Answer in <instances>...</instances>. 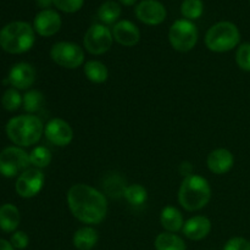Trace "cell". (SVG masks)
<instances>
[{
  "label": "cell",
  "instance_id": "obj_1",
  "mask_svg": "<svg viewBox=\"0 0 250 250\" xmlns=\"http://www.w3.org/2000/svg\"><path fill=\"white\" fill-rule=\"evenodd\" d=\"M67 205L73 217L85 225H99L107 214L106 197L84 183L73 185L67 192Z\"/></svg>",
  "mask_w": 250,
  "mask_h": 250
},
{
  "label": "cell",
  "instance_id": "obj_2",
  "mask_svg": "<svg viewBox=\"0 0 250 250\" xmlns=\"http://www.w3.org/2000/svg\"><path fill=\"white\" fill-rule=\"evenodd\" d=\"M6 136L16 146H31L41 141L44 125L38 116L26 114L15 116L5 126Z\"/></svg>",
  "mask_w": 250,
  "mask_h": 250
},
{
  "label": "cell",
  "instance_id": "obj_3",
  "mask_svg": "<svg viewBox=\"0 0 250 250\" xmlns=\"http://www.w3.org/2000/svg\"><path fill=\"white\" fill-rule=\"evenodd\" d=\"M36 43L33 26L24 21H14L0 29V48L9 54H23L31 50Z\"/></svg>",
  "mask_w": 250,
  "mask_h": 250
},
{
  "label": "cell",
  "instance_id": "obj_4",
  "mask_svg": "<svg viewBox=\"0 0 250 250\" xmlns=\"http://www.w3.org/2000/svg\"><path fill=\"white\" fill-rule=\"evenodd\" d=\"M211 187L207 178L199 175H190L183 178L178 190V202L187 211H198L209 204Z\"/></svg>",
  "mask_w": 250,
  "mask_h": 250
},
{
  "label": "cell",
  "instance_id": "obj_5",
  "mask_svg": "<svg viewBox=\"0 0 250 250\" xmlns=\"http://www.w3.org/2000/svg\"><path fill=\"white\" fill-rule=\"evenodd\" d=\"M241 42L238 27L229 21H221L208 29L205 34V45L214 53H227L236 48Z\"/></svg>",
  "mask_w": 250,
  "mask_h": 250
},
{
  "label": "cell",
  "instance_id": "obj_6",
  "mask_svg": "<svg viewBox=\"0 0 250 250\" xmlns=\"http://www.w3.org/2000/svg\"><path fill=\"white\" fill-rule=\"evenodd\" d=\"M199 32L192 21L186 19L177 20L168 31V41L172 48L180 53H188L197 45Z\"/></svg>",
  "mask_w": 250,
  "mask_h": 250
},
{
  "label": "cell",
  "instance_id": "obj_7",
  "mask_svg": "<svg viewBox=\"0 0 250 250\" xmlns=\"http://www.w3.org/2000/svg\"><path fill=\"white\" fill-rule=\"evenodd\" d=\"M31 165L29 154L21 146H7L0 151V175L6 178L19 177Z\"/></svg>",
  "mask_w": 250,
  "mask_h": 250
},
{
  "label": "cell",
  "instance_id": "obj_8",
  "mask_svg": "<svg viewBox=\"0 0 250 250\" xmlns=\"http://www.w3.org/2000/svg\"><path fill=\"white\" fill-rule=\"evenodd\" d=\"M50 58L63 68H75L84 65V50L72 42H58L50 49Z\"/></svg>",
  "mask_w": 250,
  "mask_h": 250
},
{
  "label": "cell",
  "instance_id": "obj_9",
  "mask_svg": "<svg viewBox=\"0 0 250 250\" xmlns=\"http://www.w3.org/2000/svg\"><path fill=\"white\" fill-rule=\"evenodd\" d=\"M112 43V32L102 23L92 24L83 38V48L92 55H103L110 50Z\"/></svg>",
  "mask_w": 250,
  "mask_h": 250
},
{
  "label": "cell",
  "instance_id": "obj_10",
  "mask_svg": "<svg viewBox=\"0 0 250 250\" xmlns=\"http://www.w3.org/2000/svg\"><path fill=\"white\" fill-rule=\"evenodd\" d=\"M45 176L41 168H28L17 177L15 183V190L17 194L24 199L36 197L43 189Z\"/></svg>",
  "mask_w": 250,
  "mask_h": 250
},
{
  "label": "cell",
  "instance_id": "obj_11",
  "mask_svg": "<svg viewBox=\"0 0 250 250\" xmlns=\"http://www.w3.org/2000/svg\"><path fill=\"white\" fill-rule=\"evenodd\" d=\"M44 136L53 146H67L73 139V129L62 119H53L44 126Z\"/></svg>",
  "mask_w": 250,
  "mask_h": 250
},
{
  "label": "cell",
  "instance_id": "obj_12",
  "mask_svg": "<svg viewBox=\"0 0 250 250\" xmlns=\"http://www.w3.org/2000/svg\"><path fill=\"white\" fill-rule=\"evenodd\" d=\"M136 16L143 23L148 26H158L166 19L165 6L158 0H142L136 6Z\"/></svg>",
  "mask_w": 250,
  "mask_h": 250
},
{
  "label": "cell",
  "instance_id": "obj_13",
  "mask_svg": "<svg viewBox=\"0 0 250 250\" xmlns=\"http://www.w3.org/2000/svg\"><path fill=\"white\" fill-rule=\"evenodd\" d=\"M37 72L36 68L28 62H19L15 63L9 71L7 81L12 88H16L19 90L28 89L29 87L36 82Z\"/></svg>",
  "mask_w": 250,
  "mask_h": 250
},
{
  "label": "cell",
  "instance_id": "obj_14",
  "mask_svg": "<svg viewBox=\"0 0 250 250\" xmlns=\"http://www.w3.org/2000/svg\"><path fill=\"white\" fill-rule=\"evenodd\" d=\"M61 17L55 10H42L36 15L33 28L36 33L42 37H51L58 33L61 28Z\"/></svg>",
  "mask_w": 250,
  "mask_h": 250
},
{
  "label": "cell",
  "instance_id": "obj_15",
  "mask_svg": "<svg viewBox=\"0 0 250 250\" xmlns=\"http://www.w3.org/2000/svg\"><path fill=\"white\" fill-rule=\"evenodd\" d=\"M111 32L114 41L124 46H134L141 41V32L138 27L128 20L117 21Z\"/></svg>",
  "mask_w": 250,
  "mask_h": 250
},
{
  "label": "cell",
  "instance_id": "obj_16",
  "mask_svg": "<svg viewBox=\"0 0 250 250\" xmlns=\"http://www.w3.org/2000/svg\"><path fill=\"white\" fill-rule=\"evenodd\" d=\"M207 164L209 170L215 175H225L229 172L234 165L233 154L225 148H219L212 150L208 155Z\"/></svg>",
  "mask_w": 250,
  "mask_h": 250
},
{
  "label": "cell",
  "instance_id": "obj_17",
  "mask_svg": "<svg viewBox=\"0 0 250 250\" xmlns=\"http://www.w3.org/2000/svg\"><path fill=\"white\" fill-rule=\"evenodd\" d=\"M211 231V221L207 216H193L183 225L182 232L190 241H202L207 238Z\"/></svg>",
  "mask_w": 250,
  "mask_h": 250
},
{
  "label": "cell",
  "instance_id": "obj_18",
  "mask_svg": "<svg viewBox=\"0 0 250 250\" xmlns=\"http://www.w3.org/2000/svg\"><path fill=\"white\" fill-rule=\"evenodd\" d=\"M20 221H21V215L16 205L7 203L0 207V229L2 232L5 233L16 232Z\"/></svg>",
  "mask_w": 250,
  "mask_h": 250
},
{
  "label": "cell",
  "instance_id": "obj_19",
  "mask_svg": "<svg viewBox=\"0 0 250 250\" xmlns=\"http://www.w3.org/2000/svg\"><path fill=\"white\" fill-rule=\"evenodd\" d=\"M160 222L161 226L165 229L166 232H171V233H176V232L181 231L185 225V220H183V215L177 208L175 207H165L161 210L160 215Z\"/></svg>",
  "mask_w": 250,
  "mask_h": 250
},
{
  "label": "cell",
  "instance_id": "obj_20",
  "mask_svg": "<svg viewBox=\"0 0 250 250\" xmlns=\"http://www.w3.org/2000/svg\"><path fill=\"white\" fill-rule=\"evenodd\" d=\"M98 239H99L98 232L93 227L85 226L75 232L72 243L77 250H92L97 246Z\"/></svg>",
  "mask_w": 250,
  "mask_h": 250
},
{
  "label": "cell",
  "instance_id": "obj_21",
  "mask_svg": "<svg viewBox=\"0 0 250 250\" xmlns=\"http://www.w3.org/2000/svg\"><path fill=\"white\" fill-rule=\"evenodd\" d=\"M83 71L88 81L95 84H102L106 82L109 77V71L105 63L98 60H89L83 65Z\"/></svg>",
  "mask_w": 250,
  "mask_h": 250
},
{
  "label": "cell",
  "instance_id": "obj_22",
  "mask_svg": "<svg viewBox=\"0 0 250 250\" xmlns=\"http://www.w3.org/2000/svg\"><path fill=\"white\" fill-rule=\"evenodd\" d=\"M154 246L156 250H187L185 241L180 236L171 232L158 234Z\"/></svg>",
  "mask_w": 250,
  "mask_h": 250
},
{
  "label": "cell",
  "instance_id": "obj_23",
  "mask_svg": "<svg viewBox=\"0 0 250 250\" xmlns=\"http://www.w3.org/2000/svg\"><path fill=\"white\" fill-rule=\"evenodd\" d=\"M121 16V6L114 0H106L98 9V19L104 24H112Z\"/></svg>",
  "mask_w": 250,
  "mask_h": 250
},
{
  "label": "cell",
  "instance_id": "obj_24",
  "mask_svg": "<svg viewBox=\"0 0 250 250\" xmlns=\"http://www.w3.org/2000/svg\"><path fill=\"white\" fill-rule=\"evenodd\" d=\"M124 198L133 207H139V205H143L146 202L148 192H146V187L134 183V185L127 186L124 192Z\"/></svg>",
  "mask_w": 250,
  "mask_h": 250
},
{
  "label": "cell",
  "instance_id": "obj_25",
  "mask_svg": "<svg viewBox=\"0 0 250 250\" xmlns=\"http://www.w3.org/2000/svg\"><path fill=\"white\" fill-rule=\"evenodd\" d=\"M44 103H45V98L44 94L39 90L32 89L28 90L26 94L23 95V109L28 114L33 115L34 112L39 111L43 107Z\"/></svg>",
  "mask_w": 250,
  "mask_h": 250
},
{
  "label": "cell",
  "instance_id": "obj_26",
  "mask_svg": "<svg viewBox=\"0 0 250 250\" xmlns=\"http://www.w3.org/2000/svg\"><path fill=\"white\" fill-rule=\"evenodd\" d=\"M204 11V2L203 0H183L181 5V14L186 20H198L202 17Z\"/></svg>",
  "mask_w": 250,
  "mask_h": 250
},
{
  "label": "cell",
  "instance_id": "obj_27",
  "mask_svg": "<svg viewBox=\"0 0 250 250\" xmlns=\"http://www.w3.org/2000/svg\"><path fill=\"white\" fill-rule=\"evenodd\" d=\"M23 104V97L20 94L19 89L16 88H9L4 92L1 97V105L5 110L12 112L16 111Z\"/></svg>",
  "mask_w": 250,
  "mask_h": 250
},
{
  "label": "cell",
  "instance_id": "obj_28",
  "mask_svg": "<svg viewBox=\"0 0 250 250\" xmlns=\"http://www.w3.org/2000/svg\"><path fill=\"white\" fill-rule=\"evenodd\" d=\"M51 151L45 146H36L33 150L29 153V160L31 165L36 168H44L50 165L51 163Z\"/></svg>",
  "mask_w": 250,
  "mask_h": 250
},
{
  "label": "cell",
  "instance_id": "obj_29",
  "mask_svg": "<svg viewBox=\"0 0 250 250\" xmlns=\"http://www.w3.org/2000/svg\"><path fill=\"white\" fill-rule=\"evenodd\" d=\"M127 186H125L124 180L120 176L114 175L111 177H107L106 182L104 185L105 192L109 193L110 197L112 198H120L124 197V192L126 189Z\"/></svg>",
  "mask_w": 250,
  "mask_h": 250
},
{
  "label": "cell",
  "instance_id": "obj_30",
  "mask_svg": "<svg viewBox=\"0 0 250 250\" xmlns=\"http://www.w3.org/2000/svg\"><path fill=\"white\" fill-rule=\"evenodd\" d=\"M236 62L241 70L250 72V43H243L236 53Z\"/></svg>",
  "mask_w": 250,
  "mask_h": 250
},
{
  "label": "cell",
  "instance_id": "obj_31",
  "mask_svg": "<svg viewBox=\"0 0 250 250\" xmlns=\"http://www.w3.org/2000/svg\"><path fill=\"white\" fill-rule=\"evenodd\" d=\"M54 6L66 14H75L83 7L84 0H53Z\"/></svg>",
  "mask_w": 250,
  "mask_h": 250
},
{
  "label": "cell",
  "instance_id": "obj_32",
  "mask_svg": "<svg viewBox=\"0 0 250 250\" xmlns=\"http://www.w3.org/2000/svg\"><path fill=\"white\" fill-rule=\"evenodd\" d=\"M10 243L12 244V247H14L15 249L23 250L28 247L29 237L26 232L16 231L12 233L11 238H10Z\"/></svg>",
  "mask_w": 250,
  "mask_h": 250
},
{
  "label": "cell",
  "instance_id": "obj_33",
  "mask_svg": "<svg viewBox=\"0 0 250 250\" xmlns=\"http://www.w3.org/2000/svg\"><path fill=\"white\" fill-rule=\"evenodd\" d=\"M224 250H250V241L243 237H233L226 242Z\"/></svg>",
  "mask_w": 250,
  "mask_h": 250
},
{
  "label": "cell",
  "instance_id": "obj_34",
  "mask_svg": "<svg viewBox=\"0 0 250 250\" xmlns=\"http://www.w3.org/2000/svg\"><path fill=\"white\" fill-rule=\"evenodd\" d=\"M180 173L183 176V177H187V176L193 175V166L189 161H183L180 165Z\"/></svg>",
  "mask_w": 250,
  "mask_h": 250
},
{
  "label": "cell",
  "instance_id": "obj_35",
  "mask_svg": "<svg viewBox=\"0 0 250 250\" xmlns=\"http://www.w3.org/2000/svg\"><path fill=\"white\" fill-rule=\"evenodd\" d=\"M37 5L41 7L42 10L50 9L51 5H54L53 0H37Z\"/></svg>",
  "mask_w": 250,
  "mask_h": 250
},
{
  "label": "cell",
  "instance_id": "obj_36",
  "mask_svg": "<svg viewBox=\"0 0 250 250\" xmlns=\"http://www.w3.org/2000/svg\"><path fill=\"white\" fill-rule=\"evenodd\" d=\"M0 250H15V248L9 241L0 238Z\"/></svg>",
  "mask_w": 250,
  "mask_h": 250
},
{
  "label": "cell",
  "instance_id": "obj_37",
  "mask_svg": "<svg viewBox=\"0 0 250 250\" xmlns=\"http://www.w3.org/2000/svg\"><path fill=\"white\" fill-rule=\"evenodd\" d=\"M121 4L126 5V6H132V5H134L137 2V0H119Z\"/></svg>",
  "mask_w": 250,
  "mask_h": 250
},
{
  "label": "cell",
  "instance_id": "obj_38",
  "mask_svg": "<svg viewBox=\"0 0 250 250\" xmlns=\"http://www.w3.org/2000/svg\"><path fill=\"white\" fill-rule=\"evenodd\" d=\"M249 4H250V0H249Z\"/></svg>",
  "mask_w": 250,
  "mask_h": 250
}]
</instances>
